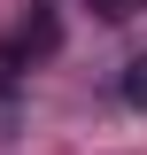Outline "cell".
<instances>
[{
	"mask_svg": "<svg viewBox=\"0 0 147 155\" xmlns=\"http://www.w3.org/2000/svg\"><path fill=\"white\" fill-rule=\"evenodd\" d=\"M54 47H62V23L47 16V8H31V16H23V31L8 39V47H0V85H16V70H23V62L54 54Z\"/></svg>",
	"mask_w": 147,
	"mask_h": 155,
	"instance_id": "obj_1",
	"label": "cell"
},
{
	"mask_svg": "<svg viewBox=\"0 0 147 155\" xmlns=\"http://www.w3.org/2000/svg\"><path fill=\"white\" fill-rule=\"evenodd\" d=\"M116 93H124V109H147V54H132V62H124Z\"/></svg>",
	"mask_w": 147,
	"mask_h": 155,
	"instance_id": "obj_2",
	"label": "cell"
},
{
	"mask_svg": "<svg viewBox=\"0 0 147 155\" xmlns=\"http://www.w3.org/2000/svg\"><path fill=\"white\" fill-rule=\"evenodd\" d=\"M93 8H101V16H132L139 0H93Z\"/></svg>",
	"mask_w": 147,
	"mask_h": 155,
	"instance_id": "obj_3",
	"label": "cell"
},
{
	"mask_svg": "<svg viewBox=\"0 0 147 155\" xmlns=\"http://www.w3.org/2000/svg\"><path fill=\"white\" fill-rule=\"evenodd\" d=\"M139 8H147V0H139Z\"/></svg>",
	"mask_w": 147,
	"mask_h": 155,
	"instance_id": "obj_4",
	"label": "cell"
}]
</instances>
